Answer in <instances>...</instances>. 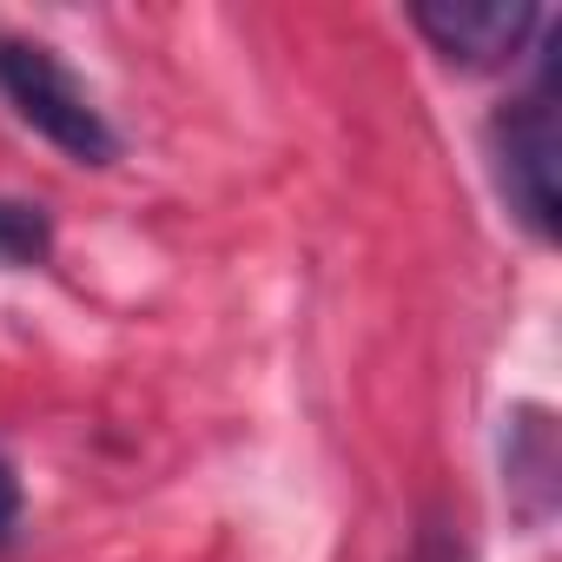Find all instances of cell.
Instances as JSON below:
<instances>
[{
    "mask_svg": "<svg viewBox=\"0 0 562 562\" xmlns=\"http://www.w3.org/2000/svg\"><path fill=\"white\" fill-rule=\"evenodd\" d=\"M411 562H463V549H457V542H450V536H424V542H417V555H411Z\"/></svg>",
    "mask_w": 562,
    "mask_h": 562,
    "instance_id": "obj_7",
    "label": "cell"
},
{
    "mask_svg": "<svg viewBox=\"0 0 562 562\" xmlns=\"http://www.w3.org/2000/svg\"><path fill=\"white\" fill-rule=\"evenodd\" d=\"M503 470H509V490H536L529 496V522L549 509V490H555V450H549V411H516L509 424V443H503Z\"/></svg>",
    "mask_w": 562,
    "mask_h": 562,
    "instance_id": "obj_4",
    "label": "cell"
},
{
    "mask_svg": "<svg viewBox=\"0 0 562 562\" xmlns=\"http://www.w3.org/2000/svg\"><path fill=\"white\" fill-rule=\"evenodd\" d=\"M14 529H21V476L8 470V457H0V549L14 542Z\"/></svg>",
    "mask_w": 562,
    "mask_h": 562,
    "instance_id": "obj_6",
    "label": "cell"
},
{
    "mask_svg": "<svg viewBox=\"0 0 562 562\" xmlns=\"http://www.w3.org/2000/svg\"><path fill=\"white\" fill-rule=\"evenodd\" d=\"M0 93L8 106L67 159L80 166H113L120 159V133L106 126V113L93 106V93L34 41H0Z\"/></svg>",
    "mask_w": 562,
    "mask_h": 562,
    "instance_id": "obj_2",
    "label": "cell"
},
{
    "mask_svg": "<svg viewBox=\"0 0 562 562\" xmlns=\"http://www.w3.org/2000/svg\"><path fill=\"white\" fill-rule=\"evenodd\" d=\"M411 27L457 67H503L542 27L529 0H417Z\"/></svg>",
    "mask_w": 562,
    "mask_h": 562,
    "instance_id": "obj_3",
    "label": "cell"
},
{
    "mask_svg": "<svg viewBox=\"0 0 562 562\" xmlns=\"http://www.w3.org/2000/svg\"><path fill=\"white\" fill-rule=\"evenodd\" d=\"M54 251V225L27 199H0V265H41Z\"/></svg>",
    "mask_w": 562,
    "mask_h": 562,
    "instance_id": "obj_5",
    "label": "cell"
},
{
    "mask_svg": "<svg viewBox=\"0 0 562 562\" xmlns=\"http://www.w3.org/2000/svg\"><path fill=\"white\" fill-rule=\"evenodd\" d=\"M490 153H496V186L509 199V212L536 232L555 238L562 225V126H555V41L542 60V80L496 113L490 126Z\"/></svg>",
    "mask_w": 562,
    "mask_h": 562,
    "instance_id": "obj_1",
    "label": "cell"
}]
</instances>
